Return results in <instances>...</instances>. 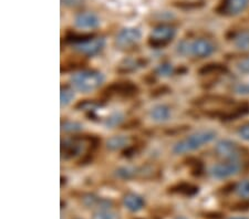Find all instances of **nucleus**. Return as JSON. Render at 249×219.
<instances>
[{"instance_id": "f03ea898", "label": "nucleus", "mask_w": 249, "mask_h": 219, "mask_svg": "<svg viewBox=\"0 0 249 219\" xmlns=\"http://www.w3.org/2000/svg\"><path fill=\"white\" fill-rule=\"evenodd\" d=\"M106 77L99 70L87 69L74 72L70 77V85L81 93H91L104 83Z\"/></svg>"}, {"instance_id": "473e14b6", "label": "nucleus", "mask_w": 249, "mask_h": 219, "mask_svg": "<svg viewBox=\"0 0 249 219\" xmlns=\"http://www.w3.org/2000/svg\"><path fill=\"white\" fill-rule=\"evenodd\" d=\"M230 219H248L247 217H231Z\"/></svg>"}, {"instance_id": "f257e3e1", "label": "nucleus", "mask_w": 249, "mask_h": 219, "mask_svg": "<svg viewBox=\"0 0 249 219\" xmlns=\"http://www.w3.org/2000/svg\"><path fill=\"white\" fill-rule=\"evenodd\" d=\"M217 136L214 130H199L176 142L173 146V153L175 155L187 154L199 150L200 147L210 144Z\"/></svg>"}, {"instance_id": "ddd939ff", "label": "nucleus", "mask_w": 249, "mask_h": 219, "mask_svg": "<svg viewBox=\"0 0 249 219\" xmlns=\"http://www.w3.org/2000/svg\"><path fill=\"white\" fill-rule=\"evenodd\" d=\"M74 25L79 29H95L100 26V19L94 13L83 11L75 16Z\"/></svg>"}, {"instance_id": "b1692460", "label": "nucleus", "mask_w": 249, "mask_h": 219, "mask_svg": "<svg viewBox=\"0 0 249 219\" xmlns=\"http://www.w3.org/2000/svg\"><path fill=\"white\" fill-rule=\"evenodd\" d=\"M235 46L240 50H249V30H244L234 37Z\"/></svg>"}, {"instance_id": "c756f323", "label": "nucleus", "mask_w": 249, "mask_h": 219, "mask_svg": "<svg viewBox=\"0 0 249 219\" xmlns=\"http://www.w3.org/2000/svg\"><path fill=\"white\" fill-rule=\"evenodd\" d=\"M237 134H238V136L244 139V141L249 142V122L240 125L239 129L237 130Z\"/></svg>"}, {"instance_id": "bb28decb", "label": "nucleus", "mask_w": 249, "mask_h": 219, "mask_svg": "<svg viewBox=\"0 0 249 219\" xmlns=\"http://www.w3.org/2000/svg\"><path fill=\"white\" fill-rule=\"evenodd\" d=\"M174 71H175L174 66H173L172 63L164 62V63H160V65L156 67L155 74L160 78H168L174 73Z\"/></svg>"}, {"instance_id": "9b49d317", "label": "nucleus", "mask_w": 249, "mask_h": 219, "mask_svg": "<svg viewBox=\"0 0 249 219\" xmlns=\"http://www.w3.org/2000/svg\"><path fill=\"white\" fill-rule=\"evenodd\" d=\"M106 47V38L104 37H92L81 43L73 46V49L80 54L92 57L101 52Z\"/></svg>"}, {"instance_id": "9d476101", "label": "nucleus", "mask_w": 249, "mask_h": 219, "mask_svg": "<svg viewBox=\"0 0 249 219\" xmlns=\"http://www.w3.org/2000/svg\"><path fill=\"white\" fill-rule=\"evenodd\" d=\"M248 6L249 0H220L216 11L225 17H235L244 13Z\"/></svg>"}, {"instance_id": "412c9836", "label": "nucleus", "mask_w": 249, "mask_h": 219, "mask_svg": "<svg viewBox=\"0 0 249 219\" xmlns=\"http://www.w3.org/2000/svg\"><path fill=\"white\" fill-rule=\"evenodd\" d=\"M227 72V67L220 63H208L203 66L198 70L200 75H210V74H224Z\"/></svg>"}, {"instance_id": "c85d7f7f", "label": "nucleus", "mask_w": 249, "mask_h": 219, "mask_svg": "<svg viewBox=\"0 0 249 219\" xmlns=\"http://www.w3.org/2000/svg\"><path fill=\"white\" fill-rule=\"evenodd\" d=\"M237 69H238L239 72L249 74V57L240 59L238 62H237Z\"/></svg>"}, {"instance_id": "f8f14e48", "label": "nucleus", "mask_w": 249, "mask_h": 219, "mask_svg": "<svg viewBox=\"0 0 249 219\" xmlns=\"http://www.w3.org/2000/svg\"><path fill=\"white\" fill-rule=\"evenodd\" d=\"M106 92L111 95H119L122 98H131L138 94L139 87L130 81L114 82L107 87Z\"/></svg>"}, {"instance_id": "1a4fd4ad", "label": "nucleus", "mask_w": 249, "mask_h": 219, "mask_svg": "<svg viewBox=\"0 0 249 219\" xmlns=\"http://www.w3.org/2000/svg\"><path fill=\"white\" fill-rule=\"evenodd\" d=\"M155 173V169L150 166H122L115 170V176L130 181L134 178H152Z\"/></svg>"}, {"instance_id": "2eb2a0df", "label": "nucleus", "mask_w": 249, "mask_h": 219, "mask_svg": "<svg viewBox=\"0 0 249 219\" xmlns=\"http://www.w3.org/2000/svg\"><path fill=\"white\" fill-rule=\"evenodd\" d=\"M171 107L166 104H156L148 112L150 118L154 122L164 123L171 118Z\"/></svg>"}, {"instance_id": "7ed1b4c3", "label": "nucleus", "mask_w": 249, "mask_h": 219, "mask_svg": "<svg viewBox=\"0 0 249 219\" xmlns=\"http://www.w3.org/2000/svg\"><path fill=\"white\" fill-rule=\"evenodd\" d=\"M217 50L214 42L206 38H197L195 40H182L176 46V52L180 55H193L194 58L204 59L211 57Z\"/></svg>"}, {"instance_id": "4be33fe9", "label": "nucleus", "mask_w": 249, "mask_h": 219, "mask_svg": "<svg viewBox=\"0 0 249 219\" xmlns=\"http://www.w3.org/2000/svg\"><path fill=\"white\" fill-rule=\"evenodd\" d=\"M124 119H125V117H124V114L122 112H120V111H114V112H112L109 117L104 119L103 125L106 126L107 129H115V127L122 125Z\"/></svg>"}, {"instance_id": "20e7f679", "label": "nucleus", "mask_w": 249, "mask_h": 219, "mask_svg": "<svg viewBox=\"0 0 249 219\" xmlns=\"http://www.w3.org/2000/svg\"><path fill=\"white\" fill-rule=\"evenodd\" d=\"M176 35V28L168 23H160L153 28L148 37V45L152 48H164L173 41Z\"/></svg>"}, {"instance_id": "dca6fc26", "label": "nucleus", "mask_w": 249, "mask_h": 219, "mask_svg": "<svg viewBox=\"0 0 249 219\" xmlns=\"http://www.w3.org/2000/svg\"><path fill=\"white\" fill-rule=\"evenodd\" d=\"M130 145H132L131 138L126 135H114L107 141V149L112 152L126 150Z\"/></svg>"}, {"instance_id": "7c9ffc66", "label": "nucleus", "mask_w": 249, "mask_h": 219, "mask_svg": "<svg viewBox=\"0 0 249 219\" xmlns=\"http://www.w3.org/2000/svg\"><path fill=\"white\" fill-rule=\"evenodd\" d=\"M235 91L238 94H249V84H237Z\"/></svg>"}, {"instance_id": "2f4dec72", "label": "nucleus", "mask_w": 249, "mask_h": 219, "mask_svg": "<svg viewBox=\"0 0 249 219\" xmlns=\"http://www.w3.org/2000/svg\"><path fill=\"white\" fill-rule=\"evenodd\" d=\"M83 0H61L62 5L68 7H78L82 3Z\"/></svg>"}, {"instance_id": "6e6552de", "label": "nucleus", "mask_w": 249, "mask_h": 219, "mask_svg": "<svg viewBox=\"0 0 249 219\" xmlns=\"http://www.w3.org/2000/svg\"><path fill=\"white\" fill-rule=\"evenodd\" d=\"M215 152L217 156L224 161H234V159H243L244 150L236 142L231 139H222L215 146Z\"/></svg>"}, {"instance_id": "4468645a", "label": "nucleus", "mask_w": 249, "mask_h": 219, "mask_svg": "<svg viewBox=\"0 0 249 219\" xmlns=\"http://www.w3.org/2000/svg\"><path fill=\"white\" fill-rule=\"evenodd\" d=\"M82 204L88 208L99 209H109L113 206V202L110 199L101 198L94 194H86L82 197Z\"/></svg>"}, {"instance_id": "423d86ee", "label": "nucleus", "mask_w": 249, "mask_h": 219, "mask_svg": "<svg viewBox=\"0 0 249 219\" xmlns=\"http://www.w3.org/2000/svg\"><path fill=\"white\" fill-rule=\"evenodd\" d=\"M141 38H142V33L140 29L134 27H126L119 31V34L115 37L114 43L115 47L120 50H128L138 45Z\"/></svg>"}, {"instance_id": "39448f33", "label": "nucleus", "mask_w": 249, "mask_h": 219, "mask_svg": "<svg viewBox=\"0 0 249 219\" xmlns=\"http://www.w3.org/2000/svg\"><path fill=\"white\" fill-rule=\"evenodd\" d=\"M245 163L243 159H234V161H223L213 165L210 169V174L215 179H227L236 176L244 168Z\"/></svg>"}, {"instance_id": "6ab92c4d", "label": "nucleus", "mask_w": 249, "mask_h": 219, "mask_svg": "<svg viewBox=\"0 0 249 219\" xmlns=\"http://www.w3.org/2000/svg\"><path fill=\"white\" fill-rule=\"evenodd\" d=\"M75 110L83 111L90 115H93L100 107H102V104L99 102H95L93 100H81L75 104Z\"/></svg>"}, {"instance_id": "f3484780", "label": "nucleus", "mask_w": 249, "mask_h": 219, "mask_svg": "<svg viewBox=\"0 0 249 219\" xmlns=\"http://www.w3.org/2000/svg\"><path fill=\"white\" fill-rule=\"evenodd\" d=\"M123 204L130 212L138 213L141 209H143L145 202L144 199L140 196V195L135 193H127L124 195L123 197Z\"/></svg>"}, {"instance_id": "a878e982", "label": "nucleus", "mask_w": 249, "mask_h": 219, "mask_svg": "<svg viewBox=\"0 0 249 219\" xmlns=\"http://www.w3.org/2000/svg\"><path fill=\"white\" fill-rule=\"evenodd\" d=\"M83 130L81 123L75 121H62L61 122V132L63 133H78Z\"/></svg>"}, {"instance_id": "5701e85b", "label": "nucleus", "mask_w": 249, "mask_h": 219, "mask_svg": "<svg viewBox=\"0 0 249 219\" xmlns=\"http://www.w3.org/2000/svg\"><path fill=\"white\" fill-rule=\"evenodd\" d=\"M74 91L75 90L71 85L61 86V92H60V104H61V107H66L71 104V102L73 101L75 97Z\"/></svg>"}, {"instance_id": "cd10ccee", "label": "nucleus", "mask_w": 249, "mask_h": 219, "mask_svg": "<svg viewBox=\"0 0 249 219\" xmlns=\"http://www.w3.org/2000/svg\"><path fill=\"white\" fill-rule=\"evenodd\" d=\"M92 219H120L118 213L109 209H99L92 215Z\"/></svg>"}, {"instance_id": "72a5a7b5", "label": "nucleus", "mask_w": 249, "mask_h": 219, "mask_svg": "<svg viewBox=\"0 0 249 219\" xmlns=\"http://www.w3.org/2000/svg\"><path fill=\"white\" fill-rule=\"evenodd\" d=\"M176 219H187V218H185V217H178V218H176Z\"/></svg>"}, {"instance_id": "0eeeda50", "label": "nucleus", "mask_w": 249, "mask_h": 219, "mask_svg": "<svg viewBox=\"0 0 249 219\" xmlns=\"http://www.w3.org/2000/svg\"><path fill=\"white\" fill-rule=\"evenodd\" d=\"M87 139L80 137L64 138L61 141V158L64 161L75 158L87 149Z\"/></svg>"}, {"instance_id": "aec40b11", "label": "nucleus", "mask_w": 249, "mask_h": 219, "mask_svg": "<svg viewBox=\"0 0 249 219\" xmlns=\"http://www.w3.org/2000/svg\"><path fill=\"white\" fill-rule=\"evenodd\" d=\"M143 67H145V61L144 60L126 59L120 65L119 71H122V72H133V71H138Z\"/></svg>"}, {"instance_id": "a211bd4d", "label": "nucleus", "mask_w": 249, "mask_h": 219, "mask_svg": "<svg viewBox=\"0 0 249 219\" xmlns=\"http://www.w3.org/2000/svg\"><path fill=\"white\" fill-rule=\"evenodd\" d=\"M170 189H171V193L173 194H178L186 197L195 196V195H197L199 192V188L197 186L190 184V183H186V182L178 183V184L173 186Z\"/></svg>"}, {"instance_id": "393cba45", "label": "nucleus", "mask_w": 249, "mask_h": 219, "mask_svg": "<svg viewBox=\"0 0 249 219\" xmlns=\"http://www.w3.org/2000/svg\"><path fill=\"white\" fill-rule=\"evenodd\" d=\"M234 190L237 196L240 197L244 202H249V179H245L234 186Z\"/></svg>"}]
</instances>
